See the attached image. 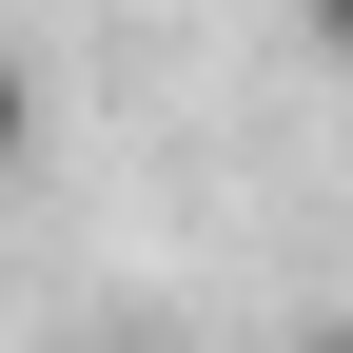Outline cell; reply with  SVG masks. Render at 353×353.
I'll return each mask as SVG.
<instances>
[{"label":"cell","instance_id":"obj_1","mask_svg":"<svg viewBox=\"0 0 353 353\" xmlns=\"http://www.w3.org/2000/svg\"><path fill=\"white\" fill-rule=\"evenodd\" d=\"M20 157H39V59L0 39V176H20Z\"/></svg>","mask_w":353,"mask_h":353},{"label":"cell","instance_id":"obj_2","mask_svg":"<svg viewBox=\"0 0 353 353\" xmlns=\"http://www.w3.org/2000/svg\"><path fill=\"white\" fill-rule=\"evenodd\" d=\"M314 353H353V334H314Z\"/></svg>","mask_w":353,"mask_h":353}]
</instances>
